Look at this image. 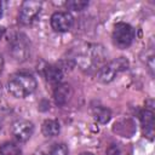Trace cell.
Wrapping results in <instances>:
<instances>
[{
  "instance_id": "7a4b0ae2",
  "label": "cell",
  "mask_w": 155,
  "mask_h": 155,
  "mask_svg": "<svg viewBox=\"0 0 155 155\" xmlns=\"http://www.w3.org/2000/svg\"><path fill=\"white\" fill-rule=\"evenodd\" d=\"M10 52L16 61H25L30 53V41L28 36L23 33H16L11 36L10 41Z\"/></svg>"
},
{
  "instance_id": "3957f363",
  "label": "cell",
  "mask_w": 155,
  "mask_h": 155,
  "mask_svg": "<svg viewBox=\"0 0 155 155\" xmlns=\"http://www.w3.org/2000/svg\"><path fill=\"white\" fill-rule=\"evenodd\" d=\"M113 42L119 48H127L134 40V29L124 22H119L113 29Z\"/></svg>"
},
{
  "instance_id": "7c38bea8",
  "label": "cell",
  "mask_w": 155,
  "mask_h": 155,
  "mask_svg": "<svg viewBox=\"0 0 155 155\" xmlns=\"http://www.w3.org/2000/svg\"><path fill=\"white\" fill-rule=\"evenodd\" d=\"M59 130H61L59 122L57 120H53V119L45 120L42 124V127H41L42 134L45 137H54L59 133Z\"/></svg>"
},
{
  "instance_id": "6da1fadb",
  "label": "cell",
  "mask_w": 155,
  "mask_h": 155,
  "mask_svg": "<svg viewBox=\"0 0 155 155\" xmlns=\"http://www.w3.org/2000/svg\"><path fill=\"white\" fill-rule=\"evenodd\" d=\"M36 80L31 74L17 73L12 75L7 82L8 92L16 98H24L36 90Z\"/></svg>"
},
{
  "instance_id": "8992f818",
  "label": "cell",
  "mask_w": 155,
  "mask_h": 155,
  "mask_svg": "<svg viewBox=\"0 0 155 155\" xmlns=\"http://www.w3.org/2000/svg\"><path fill=\"white\" fill-rule=\"evenodd\" d=\"M34 133L33 122L19 119L12 124V134L18 142H27Z\"/></svg>"
},
{
  "instance_id": "5bb4252c",
  "label": "cell",
  "mask_w": 155,
  "mask_h": 155,
  "mask_svg": "<svg viewBox=\"0 0 155 155\" xmlns=\"http://www.w3.org/2000/svg\"><path fill=\"white\" fill-rule=\"evenodd\" d=\"M21 148L13 142H5L0 145V155H21Z\"/></svg>"
},
{
  "instance_id": "4fadbf2b",
  "label": "cell",
  "mask_w": 155,
  "mask_h": 155,
  "mask_svg": "<svg viewBox=\"0 0 155 155\" xmlns=\"http://www.w3.org/2000/svg\"><path fill=\"white\" fill-rule=\"evenodd\" d=\"M93 116L98 122L105 124L110 120L111 113L108 108H105L103 105H97V107H93Z\"/></svg>"
},
{
  "instance_id": "277c9868",
  "label": "cell",
  "mask_w": 155,
  "mask_h": 155,
  "mask_svg": "<svg viewBox=\"0 0 155 155\" xmlns=\"http://www.w3.org/2000/svg\"><path fill=\"white\" fill-rule=\"evenodd\" d=\"M128 68V62L127 59H125L124 57H120L117 59H114L111 61L110 63L105 64L103 68L99 69V73H98V80L107 84V82H110L113 81L116 75L124 70H126Z\"/></svg>"
},
{
  "instance_id": "2e32d148",
  "label": "cell",
  "mask_w": 155,
  "mask_h": 155,
  "mask_svg": "<svg viewBox=\"0 0 155 155\" xmlns=\"http://www.w3.org/2000/svg\"><path fill=\"white\" fill-rule=\"evenodd\" d=\"M2 69H4V58H2V56L0 54V74L2 73Z\"/></svg>"
},
{
  "instance_id": "8fae6325",
  "label": "cell",
  "mask_w": 155,
  "mask_h": 155,
  "mask_svg": "<svg viewBox=\"0 0 155 155\" xmlns=\"http://www.w3.org/2000/svg\"><path fill=\"white\" fill-rule=\"evenodd\" d=\"M70 96V86L67 84H59L57 86H54V92H53V97L56 101V104L58 105H64L67 103V101L69 99Z\"/></svg>"
},
{
  "instance_id": "ffe728a7",
  "label": "cell",
  "mask_w": 155,
  "mask_h": 155,
  "mask_svg": "<svg viewBox=\"0 0 155 155\" xmlns=\"http://www.w3.org/2000/svg\"><path fill=\"white\" fill-rule=\"evenodd\" d=\"M1 127H2V126H1V122H0V130H1Z\"/></svg>"
},
{
  "instance_id": "e0dca14e",
  "label": "cell",
  "mask_w": 155,
  "mask_h": 155,
  "mask_svg": "<svg viewBox=\"0 0 155 155\" xmlns=\"http://www.w3.org/2000/svg\"><path fill=\"white\" fill-rule=\"evenodd\" d=\"M4 34H5V29H4V28H0V40L2 39Z\"/></svg>"
},
{
  "instance_id": "ac0fdd59",
  "label": "cell",
  "mask_w": 155,
  "mask_h": 155,
  "mask_svg": "<svg viewBox=\"0 0 155 155\" xmlns=\"http://www.w3.org/2000/svg\"><path fill=\"white\" fill-rule=\"evenodd\" d=\"M1 13H2V4L0 1V17H1Z\"/></svg>"
},
{
  "instance_id": "9a60e30c",
  "label": "cell",
  "mask_w": 155,
  "mask_h": 155,
  "mask_svg": "<svg viewBox=\"0 0 155 155\" xmlns=\"http://www.w3.org/2000/svg\"><path fill=\"white\" fill-rule=\"evenodd\" d=\"M67 7L69 10H73V11H82L85 7L88 6V2L87 1H80V0H73V1H68L67 4Z\"/></svg>"
},
{
  "instance_id": "30bf717a",
  "label": "cell",
  "mask_w": 155,
  "mask_h": 155,
  "mask_svg": "<svg viewBox=\"0 0 155 155\" xmlns=\"http://www.w3.org/2000/svg\"><path fill=\"white\" fill-rule=\"evenodd\" d=\"M44 74H45V78L46 80L52 84L53 86H57L61 84L62 81V78H63V73L61 70V68L58 67H54V65H45L44 68Z\"/></svg>"
},
{
  "instance_id": "5b68a950",
  "label": "cell",
  "mask_w": 155,
  "mask_h": 155,
  "mask_svg": "<svg viewBox=\"0 0 155 155\" xmlns=\"http://www.w3.org/2000/svg\"><path fill=\"white\" fill-rule=\"evenodd\" d=\"M41 6H42L41 1H35V0L23 1L18 13V22L23 25L31 24L34 19L38 17V15L40 13Z\"/></svg>"
},
{
  "instance_id": "d6986e66",
  "label": "cell",
  "mask_w": 155,
  "mask_h": 155,
  "mask_svg": "<svg viewBox=\"0 0 155 155\" xmlns=\"http://www.w3.org/2000/svg\"><path fill=\"white\" fill-rule=\"evenodd\" d=\"M80 155H93L92 153H82V154H80Z\"/></svg>"
},
{
  "instance_id": "ba28073f",
  "label": "cell",
  "mask_w": 155,
  "mask_h": 155,
  "mask_svg": "<svg viewBox=\"0 0 155 155\" xmlns=\"http://www.w3.org/2000/svg\"><path fill=\"white\" fill-rule=\"evenodd\" d=\"M139 120L142 124L144 136L151 140L153 136H154V113H153V110H150V109L142 110L139 114Z\"/></svg>"
},
{
  "instance_id": "52a82bcc",
  "label": "cell",
  "mask_w": 155,
  "mask_h": 155,
  "mask_svg": "<svg viewBox=\"0 0 155 155\" xmlns=\"http://www.w3.org/2000/svg\"><path fill=\"white\" fill-rule=\"evenodd\" d=\"M73 16L69 12H54L51 16V27L54 31H68L73 25Z\"/></svg>"
},
{
  "instance_id": "9c48e42d",
  "label": "cell",
  "mask_w": 155,
  "mask_h": 155,
  "mask_svg": "<svg viewBox=\"0 0 155 155\" xmlns=\"http://www.w3.org/2000/svg\"><path fill=\"white\" fill-rule=\"evenodd\" d=\"M34 155H68V148L63 143H47L36 149Z\"/></svg>"
}]
</instances>
